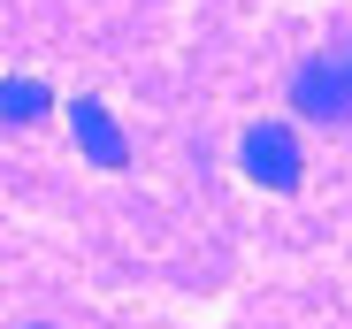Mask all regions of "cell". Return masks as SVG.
<instances>
[{"label": "cell", "mask_w": 352, "mask_h": 329, "mask_svg": "<svg viewBox=\"0 0 352 329\" xmlns=\"http://www.w3.org/2000/svg\"><path fill=\"white\" fill-rule=\"evenodd\" d=\"M291 107L307 123H352V46L307 54L299 77H291Z\"/></svg>", "instance_id": "6da1fadb"}, {"label": "cell", "mask_w": 352, "mask_h": 329, "mask_svg": "<svg viewBox=\"0 0 352 329\" xmlns=\"http://www.w3.org/2000/svg\"><path fill=\"white\" fill-rule=\"evenodd\" d=\"M238 161H245V177L268 184V192H299V177H307V153H299V138H291V123H253L245 146H238Z\"/></svg>", "instance_id": "7a4b0ae2"}, {"label": "cell", "mask_w": 352, "mask_h": 329, "mask_svg": "<svg viewBox=\"0 0 352 329\" xmlns=\"http://www.w3.org/2000/svg\"><path fill=\"white\" fill-rule=\"evenodd\" d=\"M69 131H77L85 161H100V169H123V161H131V138L115 131V115H107L100 100H77V107H69Z\"/></svg>", "instance_id": "3957f363"}, {"label": "cell", "mask_w": 352, "mask_h": 329, "mask_svg": "<svg viewBox=\"0 0 352 329\" xmlns=\"http://www.w3.org/2000/svg\"><path fill=\"white\" fill-rule=\"evenodd\" d=\"M38 115H46V84H38V77H8V84H0V123L23 131V123H38Z\"/></svg>", "instance_id": "277c9868"}, {"label": "cell", "mask_w": 352, "mask_h": 329, "mask_svg": "<svg viewBox=\"0 0 352 329\" xmlns=\"http://www.w3.org/2000/svg\"><path fill=\"white\" fill-rule=\"evenodd\" d=\"M31 329H46V321H31Z\"/></svg>", "instance_id": "5b68a950"}]
</instances>
